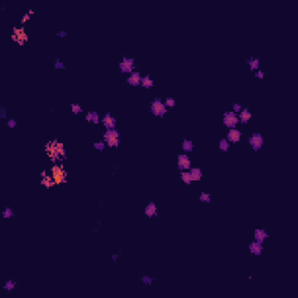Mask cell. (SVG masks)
I'll list each match as a JSON object with an SVG mask.
<instances>
[{"label":"cell","mask_w":298,"mask_h":298,"mask_svg":"<svg viewBox=\"0 0 298 298\" xmlns=\"http://www.w3.org/2000/svg\"><path fill=\"white\" fill-rule=\"evenodd\" d=\"M199 199H200V201H203V203H211V196H210V193L201 192Z\"/></svg>","instance_id":"603a6c76"},{"label":"cell","mask_w":298,"mask_h":298,"mask_svg":"<svg viewBox=\"0 0 298 298\" xmlns=\"http://www.w3.org/2000/svg\"><path fill=\"white\" fill-rule=\"evenodd\" d=\"M151 112L156 117H163L166 113V104L161 102V99H155L151 102Z\"/></svg>","instance_id":"6da1fadb"},{"label":"cell","mask_w":298,"mask_h":298,"mask_svg":"<svg viewBox=\"0 0 298 298\" xmlns=\"http://www.w3.org/2000/svg\"><path fill=\"white\" fill-rule=\"evenodd\" d=\"M86 121H91L92 122V112H89L86 114Z\"/></svg>","instance_id":"d590c367"},{"label":"cell","mask_w":298,"mask_h":298,"mask_svg":"<svg viewBox=\"0 0 298 298\" xmlns=\"http://www.w3.org/2000/svg\"><path fill=\"white\" fill-rule=\"evenodd\" d=\"M57 150H58V154H60V156H61V160H64L66 159V155H65V151H64V146H63V143H57Z\"/></svg>","instance_id":"7402d4cb"},{"label":"cell","mask_w":298,"mask_h":298,"mask_svg":"<svg viewBox=\"0 0 298 298\" xmlns=\"http://www.w3.org/2000/svg\"><path fill=\"white\" fill-rule=\"evenodd\" d=\"M107 143H108L110 147H118V146H119V139L110 140V141H107Z\"/></svg>","instance_id":"f1b7e54d"},{"label":"cell","mask_w":298,"mask_h":298,"mask_svg":"<svg viewBox=\"0 0 298 298\" xmlns=\"http://www.w3.org/2000/svg\"><path fill=\"white\" fill-rule=\"evenodd\" d=\"M2 217H4V218H11V217H13V211H12V208L6 207V210L2 212Z\"/></svg>","instance_id":"d4e9b609"},{"label":"cell","mask_w":298,"mask_h":298,"mask_svg":"<svg viewBox=\"0 0 298 298\" xmlns=\"http://www.w3.org/2000/svg\"><path fill=\"white\" fill-rule=\"evenodd\" d=\"M190 175H191V179L192 181H200L201 177H203V172L199 168H192L190 169Z\"/></svg>","instance_id":"4fadbf2b"},{"label":"cell","mask_w":298,"mask_h":298,"mask_svg":"<svg viewBox=\"0 0 298 298\" xmlns=\"http://www.w3.org/2000/svg\"><path fill=\"white\" fill-rule=\"evenodd\" d=\"M141 85L144 87V89H149L154 85V82L149 78V76H146V77H142L141 79Z\"/></svg>","instance_id":"2e32d148"},{"label":"cell","mask_w":298,"mask_h":298,"mask_svg":"<svg viewBox=\"0 0 298 298\" xmlns=\"http://www.w3.org/2000/svg\"><path fill=\"white\" fill-rule=\"evenodd\" d=\"M92 122L98 124L99 122V114L97 112H92Z\"/></svg>","instance_id":"4dcf8cb0"},{"label":"cell","mask_w":298,"mask_h":298,"mask_svg":"<svg viewBox=\"0 0 298 298\" xmlns=\"http://www.w3.org/2000/svg\"><path fill=\"white\" fill-rule=\"evenodd\" d=\"M0 117L1 118H6V110L5 108H0Z\"/></svg>","instance_id":"e575fe53"},{"label":"cell","mask_w":298,"mask_h":298,"mask_svg":"<svg viewBox=\"0 0 298 298\" xmlns=\"http://www.w3.org/2000/svg\"><path fill=\"white\" fill-rule=\"evenodd\" d=\"M241 110H242V107H241V105L240 104H238V102H235L234 105H233V112H241Z\"/></svg>","instance_id":"1f68e13d"},{"label":"cell","mask_w":298,"mask_h":298,"mask_svg":"<svg viewBox=\"0 0 298 298\" xmlns=\"http://www.w3.org/2000/svg\"><path fill=\"white\" fill-rule=\"evenodd\" d=\"M263 75H265V72H262V71H257V72L255 73V76H256L257 78H263Z\"/></svg>","instance_id":"8d00e7d4"},{"label":"cell","mask_w":298,"mask_h":298,"mask_svg":"<svg viewBox=\"0 0 298 298\" xmlns=\"http://www.w3.org/2000/svg\"><path fill=\"white\" fill-rule=\"evenodd\" d=\"M239 117H240V120H241L242 124H247L249 121V119L252 118V114H250V112L247 108H243V110H241Z\"/></svg>","instance_id":"5bb4252c"},{"label":"cell","mask_w":298,"mask_h":298,"mask_svg":"<svg viewBox=\"0 0 298 298\" xmlns=\"http://www.w3.org/2000/svg\"><path fill=\"white\" fill-rule=\"evenodd\" d=\"M249 143L254 148V150H259L263 146V137L260 133H254L249 139Z\"/></svg>","instance_id":"277c9868"},{"label":"cell","mask_w":298,"mask_h":298,"mask_svg":"<svg viewBox=\"0 0 298 298\" xmlns=\"http://www.w3.org/2000/svg\"><path fill=\"white\" fill-rule=\"evenodd\" d=\"M27 20H29V15H28V14H26V15H25V16H23V18H22V20H21V22H22V23H25V22H26V21H27Z\"/></svg>","instance_id":"74e56055"},{"label":"cell","mask_w":298,"mask_h":298,"mask_svg":"<svg viewBox=\"0 0 298 298\" xmlns=\"http://www.w3.org/2000/svg\"><path fill=\"white\" fill-rule=\"evenodd\" d=\"M93 147H95L96 149H98L99 151H102V149L105 148V144H104V142L101 141V142H96V143H93Z\"/></svg>","instance_id":"f546056e"},{"label":"cell","mask_w":298,"mask_h":298,"mask_svg":"<svg viewBox=\"0 0 298 298\" xmlns=\"http://www.w3.org/2000/svg\"><path fill=\"white\" fill-rule=\"evenodd\" d=\"M68 34L65 32H60V33H57V36H60V37H65Z\"/></svg>","instance_id":"f35d334b"},{"label":"cell","mask_w":298,"mask_h":298,"mask_svg":"<svg viewBox=\"0 0 298 298\" xmlns=\"http://www.w3.org/2000/svg\"><path fill=\"white\" fill-rule=\"evenodd\" d=\"M41 176L44 178V177H47V172H46V170H43L42 172H41Z\"/></svg>","instance_id":"ab89813d"},{"label":"cell","mask_w":298,"mask_h":298,"mask_svg":"<svg viewBox=\"0 0 298 298\" xmlns=\"http://www.w3.org/2000/svg\"><path fill=\"white\" fill-rule=\"evenodd\" d=\"M175 105H176V101H175L174 98H166V106H168V107H175Z\"/></svg>","instance_id":"83f0119b"},{"label":"cell","mask_w":298,"mask_h":298,"mask_svg":"<svg viewBox=\"0 0 298 298\" xmlns=\"http://www.w3.org/2000/svg\"><path fill=\"white\" fill-rule=\"evenodd\" d=\"M102 124L106 127V129H114L117 121H115V119L113 117H111L110 113H106V115L102 118Z\"/></svg>","instance_id":"52a82bcc"},{"label":"cell","mask_w":298,"mask_h":298,"mask_svg":"<svg viewBox=\"0 0 298 298\" xmlns=\"http://www.w3.org/2000/svg\"><path fill=\"white\" fill-rule=\"evenodd\" d=\"M240 139H241V133L238 129L232 128L231 131H228V133H227V140L228 141H231L233 143H236V142L240 141Z\"/></svg>","instance_id":"ba28073f"},{"label":"cell","mask_w":298,"mask_h":298,"mask_svg":"<svg viewBox=\"0 0 298 298\" xmlns=\"http://www.w3.org/2000/svg\"><path fill=\"white\" fill-rule=\"evenodd\" d=\"M239 122V119H238V115L235 112H227L224 114V124L230 128H235L236 124Z\"/></svg>","instance_id":"3957f363"},{"label":"cell","mask_w":298,"mask_h":298,"mask_svg":"<svg viewBox=\"0 0 298 298\" xmlns=\"http://www.w3.org/2000/svg\"><path fill=\"white\" fill-rule=\"evenodd\" d=\"M51 171H53V177H54V179H55V182H56V184H61V183H66V174L65 171L61 168V166H53V169H51Z\"/></svg>","instance_id":"7a4b0ae2"},{"label":"cell","mask_w":298,"mask_h":298,"mask_svg":"<svg viewBox=\"0 0 298 298\" xmlns=\"http://www.w3.org/2000/svg\"><path fill=\"white\" fill-rule=\"evenodd\" d=\"M14 287H15V283H14L13 281L8 280V281L5 283V287H4V288H5L6 290H9V291H11V290H13V289H14Z\"/></svg>","instance_id":"cb8c5ba5"},{"label":"cell","mask_w":298,"mask_h":298,"mask_svg":"<svg viewBox=\"0 0 298 298\" xmlns=\"http://www.w3.org/2000/svg\"><path fill=\"white\" fill-rule=\"evenodd\" d=\"M141 281L144 283V284H151L153 283V281H154V278H151V277H149V276H142L141 277Z\"/></svg>","instance_id":"4316f807"},{"label":"cell","mask_w":298,"mask_h":298,"mask_svg":"<svg viewBox=\"0 0 298 298\" xmlns=\"http://www.w3.org/2000/svg\"><path fill=\"white\" fill-rule=\"evenodd\" d=\"M65 66L64 64L60 61V60H56V62H55V69H64Z\"/></svg>","instance_id":"d6a6232c"},{"label":"cell","mask_w":298,"mask_h":298,"mask_svg":"<svg viewBox=\"0 0 298 298\" xmlns=\"http://www.w3.org/2000/svg\"><path fill=\"white\" fill-rule=\"evenodd\" d=\"M177 164H178L179 170H184V169L188 170L191 166V162L186 155H178L177 156Z\"/></svg>","instance_id":"8992f818"},{"label":"cell","mask_w":298,"mask_h":298,"mask_svg":"<svg viewBox=\"0 0 298 298\" xmlns=\"http://www.w3.org/2000/svg\"><path fill=\"white\" fill-rule=\"evenodd\" d=\"M144 213H146V215L149 217V218H151V217H154V215H159V214H157V207H156V205H155L154 203H150L149 205H147L146 208H144Z\"/></svg>","instance_id":"30bf717a"},{"label":"cell","mask_w":298,"mask_h":298,"mask_svg":"<svg viewBox=\"0 0 298 298\" xmlns=\"http://www.w3.org/2000/svg\"><path fill=\"white\" fill-rule=\"evenodd\" d=\"M182 149L184 151H192L193 150V142L190 140H184L182 143Z\"/></svg>","instance_id":"e0dca14e"},{"label":"cell","mask_w":298,"mask_h":298,"mask_svg":"<svg viewBox=\"0 0 298 298\" xmlns=\"http://www.w3.org/2000/svg\"><path fill=\"white\" fill-rule=\"evenodd\" d=\"M7 126H8L9 128H14V127L16 126V121H15L14 119H11V120L7 122Z\"/></svg>","instance_id":"836d02e7"},{"label":"cell","mask_w":298,"mask_h":298,"mask_svg":"<svg viewBox=\"0 0 298 298\" xmlns=\"http://www.w3.org/2000/svg\"><path fill=\"white\" fill-rule=\"evenodd\" d=\"M141 79H142V77L139 72H132L131 77L127 78V82H128V84H131L133 86H137L141 83Z\"/></svg>","instance_id":"9c48e42d"},{"label":"cell","mask_w":298,"mask_h":298,"mask_svg":"<svg viewBox=\"0 0 298 298\" xmlns=\"http://www.w3.org/2000/svg\"><path fill=\"white\" fill-rule=\"evenodd\" d=\"M117 259H118V255H117V254H113V255H112V260H117Z\"/></svg>","instance_id":"60d3db41"},{"label":"cell","mask_w":298,"mask_h":298,"mask_svg":"<svg viewBox=\"0 0 298 298\" xmlns=\"http://www.w3.org/2000/svg\"><path fill=\"white\" fill-rule=\"evenodd\" d=\"M265 238H268V234L265 233V230H255V240L257 242L262 243Z\"/></svg>","instance_id":"9a60e30c"},{"label":"cell","mask_w":298,"mask_h":298,"mask_svg":"<svg viewBox=\"0 0 298 298\" xmlns=\"http://www.w3.org/2000/svg\"><path fill=\"white\" fill-rule=\"evenodd\" d=\"M119 137H120V134L115 128L114 129H107L104 134V139L106 141H110V140H113V139H119Z\"/></svg>","instance_id":"8fae6325"},{"label":"cell","mask_w":298,"mask_h":298,"mask_svg":"<svg viewBox=\"0 0 298 298\" xmlns=\"http://www.w3.org/2000/svg\"><path fill=\"white\" fill-rule=\"evenodd\" d=\"M71 108H72V112L75 114H78V113L82 112V107L79 105H77V104H71Z\"/></svg>","instance_id":"484cf974"},{"label":"cell","mask_w":298,"mask_h":298,"mask_svg":"<svg viewBox=\"0 0 298 298\" xmlns=\"http://www.w3.org/2000/svg\"><path fill=\"white\" fill-rule=\"evenodd\" d=\"M41 184H43V185H46L47 188H50V186H53V185H55L56 184V182H55V179L54 178H51V177H44L42 181H41Z\"/></svg>","instance_id":"ac0fdd59"},{"label":"cell","mask_w":298,"mask_h":298,"mask_svg":"<svg viewBox=\"0 0 298 298\" xmlns=\"http://www.w3.org/2000/svg\"><path fill=\"white\" fill-rule=\"evenodd\" d=\"M249 250H250V253H252V254L260 255V254H261V252H262V245H261L260 242H257V241L252 242V243L249 245Z\"/></svg>","instance_id":"7c38bea8"},{"label":"cell","mask_w":298,"mask_h":298,"mask_svg":"<svg viewBox=\"0 0 298 298\" xmlns=\"http://www.w3.org/2000/svg\"><path fill=\"white\" fill-rule=\"evenodd\" d=\"M219 149H220L221 151H227V150L230 149V142H228L227 140H225V139L220 140V141H219Z\"/></svg>","instance_id":"ffe728a7"},{"label":"cell","mask_w":298,"mask_h":298,"mask_svg":"<svg viewBox=\"0 0 298 298\" xmlns=\"http://www.w3.org/2000/svg\"><path fill=\"white\" fill-rule=\"evenodd\" d=\"M119 68L122 72L132 73L133 69H134V60L129 58V57H124V61L119 64Z\"/></svg>","instance_id":"5b68a950"},{"label":"cell","mask_w":298,"mask_h":298,"mask_svg":"<svg viewBox=\"0 0 298 298\" xmlns=\"http://www.w3.org/2000/svg\"><path fill=\"white\" fill-rule=\"evenodd\" d=\"M248 64H249L250 70L253 71V70H255V69H259V66H260V60H259V58L252 57V58L248 61Z\"/></svg>","instance_id":"d6986e66"},{"label":"cell","mask_w":298,"mask_h":298,"mask_svg":"<svg viewBox=\"0 0 298 298\" xmlns=\"http://www.w3.org/2000/svg\"><path fill=\"white\" fill-rule=\"evenodd\" d=\"M181 178L183 179V182L184 183H186V184H190L191 182H192V179H191V175H190V172L189 171H183V172H181Z\"/></svg>","instance_id":"44dd1931"}]
</instances>
